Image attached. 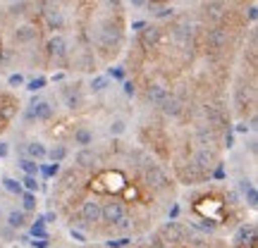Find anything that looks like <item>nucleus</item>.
<instances>
[{"mask_svg": "<svg viewBox=\"0 0 258 248\" xmlns=\"http://www.w3.org/2000/svg\"><path fill=\"white\" fill-rule=\"evenodd\" d=\"M34 10H38L48 31L53 34L70 31V19H67V10H62V3H34Z\"/></svg>", "mask_w": 258, "mask_h": 248, "instance_id": "f257e3e1", "label": "nucleus"}, {"mask_svg": "<svg viewBox=\"0 0 258 248\" xmlns=\"http://www.w3.org/2000/svg\"><path fill=\"white\" fill-rule=\"evenodd\" d=\"M10 38H12V46L15 50H27V48H36L38 43H41V29H38V24H34V22H24V24H17V27L12 29V34H10Z\"/></svg>", "mask_w": 258, "mask_h": 248, "instance_id": "f03ea898", "label": "nucleus"}, {"mask_svg": "<svg viewBox=\"0 0 258 248\" xmlns=\"http://www.w3.org/2000/svg\"><path fill=\"white\" fill-rule=\"evenodd\" d=\"M60 98L67 112H79L86 105V89L82 81H67L60 86Z\"/></svg>", "mask_w": 258, "mask_h": 248, "instance_id": "7ed1b4c3", "label": "nucleus"}, {"mask_svg": "<svg viewBox=\"0 0 258 248\" xmlns=\"http://www.w3.org/2000/svg\"><path fill=\"white\" fill-rule=\"evenodd\" d=\"M167 96H170V89L163 86L160 81H146L137 89V98L144 103V105H148L151 110H158Z\"/></svg>", "mask_w": 258, "mask_h": 248, "instance_id": "20e7f679", "label": "nucleus"}, {"mask_svg": "<svg viewBox=\"0 0 258 248\" xmlns=\"http://www.w3.org/2000/svg\"><path fill=\"white\" fill-rule=\"evenodd\" d=\"M175 170V177L177 182H182L186 186H199V184H206V182H211V175H206L201 167H196L191 160H186V162H179V165L172 167Z\"/></svg>", "mask_w": 258, "mask_h": 248, "instance_id": "39448f33", "label": "nucleus"}, {"mask_svg": "<svg viewBox=\"0 0 258 248\" xmlns=\"http://www.w3.org/2000/svg\"><path fill=\"white\" fill-rule=\"evenodd\" d=\"M55 112H57V103L48 101V98H34L24 117L27 120H36V122H50L55 117Z\"/></svg>", "mask_w": 258, "mask_h": 248, "instance_id": "423d86ee", "label": "nucleus"}, {"mask_svg": "<svg viewBox=\"0 0 258 248\" xmlns=\"http://www.w3.org/2000/svg\"><path fill=\"white\" fill-rule=\"evenodd\" d=\"M72 143L79 150L82 148H93V143H96V134H93V129H89L86 124H77V127L72 129Z\"/></svg>", "mask_w": 258, "mask_h": 248, "instance_id": "0eeeda50", "label": "nucleus"}, {"mask_svg": "<svg viewBox=\"0 0 258 248\" xmlns=\"http://www.w3.org/2000/svg\"><path fill=\"white\" fill-rule=\"evenodd\" d=\"M146 12H148V17L158 19V24H160V19H175L177 17L175 5H170V3H146Z\"/></svg>", "mask_w": 258, "mask_h": 248, "instance_id": "6e6552de", "label": "nucleus"}, {"mask_svg": "<svg viewBox=\"0 0 258 248\" xmlns=\"http://www.w3.org/2000/svg\"><path fill=\"white\" fill-rule=\"evenodd\" d=\"M3 10H5V17L8 19H29L31 12H34V3H24V0L8 3V5H3Z\"/></svg>", "mask_w": 258, "mask_h": 248, "instance_id": "1a4fd4ad", "label": "nucleus"}, {"mask_svg": "<svg viewBox=\"0 0 258 248\" xmlns=\"http://www.w3.org/2000/svg\"><path fill=\"white\" fill-rule=\"evenodd\" d=\"M22 153H27L29 160H34V162L41 165V160H46V155H48V148L43 146L41 141H27V143L22 146Z\"/></svg>", "mask_w": 258, "mask_h": 248, "instance_id": "9d476101", "label": "nucleus"}, {"mask_svg": "<svg viewBox=\"0 0 258 248\" xmlns=\"http://www.w3.org/2000/svg\"><path fill=\"white\" fill-rule=\"evenodd\" d=\"M5 224H8L10 229H27L29 227V217H27V212H22V210H10L8 215H5Z\"/></svg>", "mask_w": 258, "mask_h": 248, "instance_id": "9b49d317", "label": "nucleus"}, {"mask_svg": "<svg viewBox=\"0 0 258 248\" xmlns=\"http://www.w3.org/2000/svg\"><path fill=\"white\" fill-rule=\"evenodd\" d=\"M108 86H110V79H108L105 74H98V76H93L91 81H89V93H93V96L105 93L108 91Z\"/></svg>", "mask_w": 258, "mask_h": 248, "instance_id": "f8f14e48", "label": "nucleus"}, {"mask_svg": "<svg viewBox=\"0 0 258 248\" xmlns=\"http://www.w3.org/2000/svg\"><path fill=\"white\" fill-rule=\"evenodd\" d=\"M70 155V148L64 146V143H55V146L53 148H48V160H50V162H55V165H60V162H62L64 157Z\"/></svg>", "mask_w": 258, "mask_h": 248, "instance_id": "ddd939ff", "label": "nucleus"}, {"mask_svg": "<svg viewBox=\"0 0 258 248\" xmlns=\"http://www.w3.org/2000/svg\"><path fill=\"white\" fill-rule=\"evenodd\" d=\"M108 131H110L112 138H120L122 134H127V120L124 117H112L110 124H108Z\"/></svg>", "mask_w": 258, "mask_h": 248, "instance_id": "4468645a", "label": "nucleus"}, {"mask_svg": "<svg viewBox=\"0 0 258 248\" xmlns=\"http://www.w3.org/2000/svg\"><path fill=\"white\" fill-rule=\"evenodd\" d=\"M0 186L5 189L8 193H12V196H22L24 193V189H22V184H19L17 179H12V177H0Z\"/></svg>", "mask_w": 258, "mask_h": 248, "instance_id": "2eb2a0df", "label": "nucleus"}, {"mask_svg": "<svg viewBox=\"0 0 258 248\" xmlns=\"http://www.w3.org/2000/svg\"><path fill=\"white\" fill-rule=\"evenodd\" d=\"M17 167L24 172V177H36L38 175V162L29 160V157H19L17 160Z\"/></svg>", "mask_w": 258, "mask_h": 248, "instance_id": "dca6fc26", "label": "nucleus"}, {"mask_svg": "<svg viewBox=\"0 0 258 248\" xmlns=\"http://www.w3.org/2000/svg\"><path fill=\"white\" fill-rule=\"evenodd\" d=\"M38 208V201H36V193H22V212H34Z\"/></svg>", "mask_w": 258, "mask_h": 248, "instance_id": "f3484780", "label": "nucleus"}, {"mask_svg": "<svg viewBox=\"0 0 258 248\" xmlns=\"http://www.w3.org/2000/svg\"><path fill=\"white\" fill-rule=\"evenodd\" d=\"M22 189H27V193H36L38 189H41V184H38L36 177H22Z\"/></svg>", "mask_w": 258, "mask_h": 248, "instance_id": "a211bd4d", "label": "nucleus"}, {"mask_svg": "<svg viewBox=\"0 0 258 248\" xmlns=\"http://www.w3.org/2000/svg\"><path fill=\"white\" fill-rule=\"evenodd\" d=\"M17 231L10 229L8 224H0V241H5V243H12V241H17Z\"/></svg>", "mask_w": 258, "mask_h": 248, "instance_id": "6ab92c4d", "label": "nucleus"}, {"mask_svg": "<svg viewBox=\"0 0 258 248\" xmlns=\"http://www.w3.org/2000/svg\"><path fill=\"white\" fill-rule=\"evenodd\" d=\"M31 234L34 236H38V239H48V231H46V222L38 217L36 224H31Z\"/></svg>", "mask_w": 258, "mask_h": 248, "instance_id": "aec40b11", "label": "nucleus"}, {"mask_svg": "<svg viewBox=\"0 0 258 248\" xmlns=\"http://www.w3.org/2000/svg\"><path fill=\"white\" fill-rule=\"evenodd\" d=\"M46 84H48L46 76H36V79H31V81L27 84V89L29 91H43V89H46Z\"/></svg>", "mask_w": 258, "mask_h": 248, "instance_id": "412c9836", "label": "nucleus"}, {"mask_svg": "<svg viewBox=\"0 0 258 248\" xmlns=\"http://www.w3.org/2000/svg\"><path fill=\"white\" fill-rule=\"evenodd\" d=\"M124 67H110V69H108V74H105V76H108V79H117V81H124Z\"/></svg>", "mask_w": 258, "mask_h": 248, "instance_id": "4be33fe9", "label": "nucleus"}, {"mask_svg": "<svg viewBox=\"0 0 258 248\" xmlns=\"http://www.w3.org/2000/svg\"><path fill=\"white\" fill-rule=\"evenodd\" d=\"M244 198H246V203H249V208L253 210V208H256V203H258V191H256V186H251L249 191L244 193Z\"/></svg>", "mask_w": 258, "mask_h": 248, "instance_id": "5701e85b", "label": "nucleus"}, {"mask_svg": "<svg viewBox=\"0 0 258 248\" xmlns=\"http://www.w3.org/2000/svg\"><path fill=\"white\" fill-rule=\"evenodd\" d=\"M8 84L12 89H17V86H24V74H10L8 76Z\"/></svg>", "mask_w": 258, "mask_h": 248, "instance_id": "b1692460", "label": "nucleus"}, {"mask_svg": "<svg viewBox=\"0 0 258 248\" xmlns=\"http://www.w3.org/2000/svg\"><path fill=\"white\" fill-rule=\"evenodd\" d=\"M244 8H246V5H244ZM249 17V22H256V17H258V12H256V5H253V3H251L249 8L244 10V19Z\"/></svg>", "mask_w": 258, "mask_h": 248, "instance_id": "393cba45", "label": "nucleus"}, {"mask_svg": "<svg viewBox=\"0 0 258 248\" xmlns=\"http://www.w3.org/2000/svg\"><path fill=\"white\" fill-rule=\"evenodd\" d=\"M124 93H127L129 98H134V96H137V84L132 81V79H129V81H124Z\"/></svg>", "mask_w": 258, "mask_h": 248, "instance_id": "a878e982", "label": "nucleus"}, {"mask_svg": "<svg viewBox=\"0 0 258 248\" xmlns=\"http://www.w3.org/2000/svg\"><path fill=\"white\" fill-rule=\"evenodd\" d=\"M70 234H72V239L79 241V243H86V241H89V236H86V234H82V231H77V229H70Z\"/></svg>", "mask_w": 258, "mask_h": 248, "instance_id": "bb28decb", "label": "nucleus"}, {"mask_svg": "<svg viewBox=\"0 0 258 248\" xmlns=\"http://www.w3.org/2000/svg\"><path fill=\"white\" fill-rule=\"evenodd\" d=\"M251 129H249V124H246V122H239V124H237V127L232 129V134H249Z\"/></svg>", "mask_w": 258, "mask_h": 248, "instance_id": "cd10ccee", "label": "nucleus"}, {"mask_svg": "<svg viewBox=\"0 0 258 248\" xmlns=\"http://www.w3.org/2000/svg\"><path fill=\"white\" fill-rule=\"evenodd\" d=\"M10 155V146L8 143H0V157H8Z\"/></svg>", "mask_w": 258, "mask_h": 248, "instance_id": "c85d7f7f", "label": "nucleus"}, {"mask_svg": "<svg viewBox=\"0 0 258 248\" xmlns=\"http://www.w3.org/2000/svg\"><path fill=\"white\" fill-rule=\"evenodd\" d=\"M3 220H5V215H3V208H0V222H3Z\"/></svg>", "mask_w": 258, "mask_h": 248, "instance_id": "c756f323", "label": "nucleus"}]
</instances>
